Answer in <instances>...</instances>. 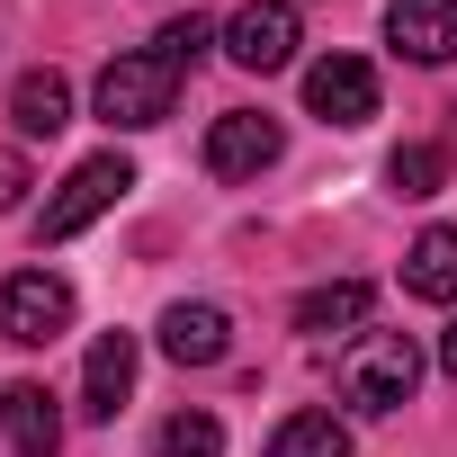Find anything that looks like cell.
<instances>
[{
    "instance_id": "18",
    "label": "cell",
    "mask_w": 457,
    "mask_h": 457,
    "mask_svg": "<svg viewBox=\"0 0 457 457\" xmlns=\"http://www.w3.org/2000/svg\"><path fill=\"white\" fill-rule=\"evenodd\" d=\"M206 46H215V28H206L197 10H188V19H170V28L153 37V54H162L170 72H197V63H206Z\"/></svg>"
},
{
    "instance_id": "3",
    "label": "cell",
    "mask_w": 457,
    "mask_h": 457,
    "mask_svg": "<svg viewBox=\"0 0 457 457\" xmlns=\"http://www.w3.org/2000/svg\"><path fill=\"white\" fill-rule=\"evenodd\" d=\"M126 188H135V162H126V153H90V162H72V179L46 197V224H37V234H46V243L90 234V224H99Z\"/></svg>"
},
{
    "instance_id": "10",
    "label": "cell",
    "mask_w": 457,
    "mask_h": 457,
    "mask_svg": "<svg viewBox=\"0 0 457 457\" xmlns=\"http://www.w3.org/2000/svg\"><path fill=\"white\" fill-rule=\"evenodd\" d=\"M126 395H135V332H99V341H90V368H81V403H90L99 421H117Z\"/></svg>"
},
{
    "instance_id": "14",
    "label": "cell",
    "mask_w": 457,
    "mask_h": 457,
    "mask_svg": "<svg viewBox=\"0 0 457 457\" xmlns=\"http://www.w3.org/2000/svg\"><path fill=\"white\" fill-rule=\"evenodd\" d=\"M359 323H368V287L359 278H332V287H305L296 296V332H314V341L323 332H359Z\"/></svg>"
},
{
    "instance_id": "19",
    "label": "cell",
    "mask_w": 457,
    "mask_h": 457,
    "mask_svg": "<svg viewBox=\"0 0 457 457\" xmlns=\"http://www.w3.org/2000/svg\"><path fill=\"white\" fill-rule=\"evenodd\" d=\"M28 188H37V179H28V162H19V153H0V215L28 206Z\"/></svg>"
},
{
    "instance_id": "17",
    "label": "cell",
    "mask_w": 457,
    "mask_h": 457,
    "mask_svg": "<svg viewBox=\"0 0 457 457\" xmlns=\"http://www.w3.org/2000/svg\"><path fill=\"white\" fill-rule=\"evenodd\" d=\"M162 457H224V421L215 412H170L162 421Z\"/></svg>"
},
{
    "instance_id": "20",
    "label": "cell",
    "mask_w": 457,
    "mask_h": 457,
    "mask_svg": "<svg viewBox=\"0 0 457 457\" xmlns=\"http://www.w3.org/2000/svg\"><path fill=\"white\" fill-rule=\"evenodd\" d=\"M439 368L457 377V314H448V332H439Z\"/></svg>"
},
{
    "instance_id": "1",
    "label": "cell",
    "mask_w": 457,
    "mask_h": 457,
    "mask_svg": "<svg viewBox=\"0 0 457 457\" xmlns=\"http://www.w3.org/2000/svg\"><path fill=\"white\" fill-rule=\"evenodd\" d=\"M421 386V350L412 332H359L350 359H341V403L350 412H403Z\"/></svg>"
},
{
    "instance_id": "16",
    "label": "cell",
    "mask_w": 457,
    "mask_h": 457,
    "mask_svg": "<svg viewBox=\"0 0 457 457\" xmlns=\"http://www.w3.org/2000/svg\"><path fill=\"white\" fill-rule=\"evenodd\" d=\"M386 179H395V197H439V188H448V153H439V144H395Z\"/></svg>"
},
{
    "instance_id": "12",
    "label": "cell",
    "mask_w": 457,
    "mask_h": 457,
    "mask_svg": "<svg viewBox=\"0 0 457 457\" xmlns=\"http://www.w3.org/2000/svg\"><path fill=\"white\" fill-rule=\"evenodd\" d=\"M403 287L421 305H457V224H430V234L403 252Z\"/></svg>"
},
{
    "instance_id": "11",
    "label": "cell",
    "mask_w": 457,
    "mask_h": 457,
    "mask_svg": "<svg viewBox=\"0 0 457 457\" xmlns=\"http://www.w3.org/2000/svg\"><path fill=\"white\" fill-rule=\"evenodd\" d=\"M0 421H10V448L19 457H54L63 448V412H54L46 386H10V395H0Z\"/></svg>"
},
{
    "instance_id": "13",
    "label": "cell",
    "mask_w": 457,
    "mask_h": 457,
    "mask_svg": "<svg viewBox=\"0 0 457 457\" xmlns=\"http://www.w3.org/2000/svg\"><path fill=\"white\" fill-rule=\"evenodd\" d=\"M10 126L19 135H63L72 126V81L63 72H19L10 81Z\"/></svg>"
},
{
    "instance_id": "8",
    "label": "cell",
    "mask_w": 457,
    "mask_h": 457,
    "mask_svg": "<svg viewBox=\"0 0 457 457\" xmlns=\"http://www.w3.org/2000/svg\"><path fill=\"white\" fill-rule=\"evenodd\" d=\"M386 46L403 63H448L457 54V0H386Z\"/></svg>"
},
{
    "instance_id": "2",
    "label": "cell",
    "mask_w": 457,
    "mask_h": 457,
    "mask_svg": "<svg viewBox=\"0 0 457 457\" xmlns=\"http://www.w3.org/2000/svg\"><path fill=\"white\" fill-rule=\"evenodd\" d=\"M170 99H179V72H170L153 46H144V54H117V63L99 72V126H108V135H144V126H162Z\"/></svg>"
},
{
    "instance_id": "9",
    "label": "cell",
    "mask_w": 457,
    "mask_h": 457,
    "mask_svg": "<svg viewBox=\"0 0 457 457\" xmlns=\"http://www.w3.org/2000/svg\"><path fill=\"white\" fill-rule=\"evenodd\" d=\"M224 350H234V314H224V305H170V314H162V359L215 368Z\"/></svg>"
},
{
    "instance_id": "5",
    "label": "cell",
    "mask_w": 457,
    "mask_h": 457,
    "mask_svg": "<svg viewBox=\"0 0 457 457\" xmlns=\"http://www.w3.org/2000/svg\"><path fill=\"white\" fill-rule=\"evenodd\" d=\"M278 153H287V126L261 117V108H224V117L206 126V170H215V179H261Z\"/></svg>"
},
{
    "instance_id": "6",
    "label": "cell",
    "mask_w": 457,
    "mask_h": 457,
    "mask_svg": "<svg viewBox=\"0 0 457 457\" xmlns=\"http://www.w3.org/2000/svg\"><path fill=\"white\" fill-rule=\"evenodd\" d=\"M296 10H287V0H243V10L234 19H224V54H234L243 72H287L296 63Z\"/></svg>"
},
{
    "instance_id": "7",
    "label": "cell",
    "mask_w": 457,
    "mask_h": 457,
    "mask_svg": "<svg viewBox=\"0 0 457 457\" xmlns=\"http://www.w3.org/2000/svg\"><path fill=\"white\" fill-rule=\"evenodd\" d=\"M305 108L323 126H368L377 117V72L359 54H323V63H305Z\"/></svg>"
},
{
    "instance_id": "4",
    "label": "cell",
    "mask_w": 457,
    "mask_h": 457,
    "mask_svg": "<svg viewBox=\"0 0 457 457\" xmlns=\"http://www.w3.org/2000/svg\"><path fill=\"white\" fill-rule=\"evenodd\" d=\"M63 332H72V278H54V270H10L0 278V341L46 350Z\"/></svg>"
},
{
    "instance_id": "15",
    "label": "cell",
    "mask_w": 457,
    "mask_h": 457,
    "mask_svg": "<svg viewBox=\"0 0 457 457\" xmlns=\"http://www.w3.org/2000/svg\"><path fill=\"white\" fill-rule=\"evenodd\" d=\"M270 457H350V430L332 412H287L270 430Z\"/></svg>"
}]
</instances>
